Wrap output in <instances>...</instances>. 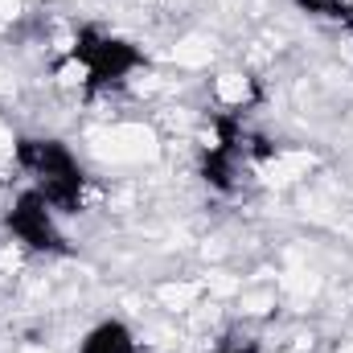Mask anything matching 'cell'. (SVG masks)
Here are the masks:
<instances>
[{
  "label": "cell",
  "mask_w": 353,
  "mask_h": 353,
  "mask_svg": "<svg viewBox=\"0 0 353 353\" xmlns=\"http://www.w3.org/2000/svg\"><path fill=\"white\" fill-rule=\"evenodd\" d=\"M12 157L29 173V189H37L58 214H79L83 210L87 176H83V165L74 161V152L66 144L41 140V136H25V140H17Z\"/></svg>",
  "instance_id": "cell-1"
},
{
  "label": "cell",
  "mask_w": 353,
  "mask_h": 353,
  "mask_svg": "<svg viewBox=\"0 0 353 353\" xmlns=\"http://www.w3.org/2000/svg\"><path fill=\"white\" fill-rule=\"evenodd\" d=\"M140 66V50L119 41V37H107L99 29H83L74 33V41L66 46V58H62V74L79 87H111V83H123L132 70Z\"/></svg>",
  "instance_id": "cell-2"
},
{
  "label": "cell",
  "mask_w": 353,
  "mask_h": 353,
  "mask_svg": "<svg viewBox=\"0 0 353 353\" xmlns=\"http://www.w3.org/2000/svg\"><path fill=\"white\" fill-rule=\"evenodd\" d=\"M8 230L21 247L29 251H62V234H58V210L37 193V189H25L12 210H8Z\"/></svg>",
  "instance_id": "cell-3"
},
{
  "label": "cell",
  "mask_w": 353,
  "mask_h": 353,
  "mask_svg": "<svg viewBox=\"0 0 353 353\" xmlns=\"http://www.w3.org/2000/svg\"><path fill=\"white\" fill-rule=\"evenodd\" d=\"M255 79H247V74H239V70H226V74H218L214 79V87H210V99H214V107H218V115H230V119H239L251 103H255Z\"/></svg>",
  "instance_id": "cell-4"
},
{
  "label": "cell",
  "mask_w": 353,
  "mask_h": 353,
  "mask_svg": "<svg viewBox=\"0 0 353 353\" xmlns=\"http://www.w3.org/2000/svg\"><path fill=\"white\" fill-rule=\"evenodd\" d=\"M79 353H136V337H132L128 325L103 321V325H94L87 337H83Z\"/></svg>",
  "instance_id": "cell-5"
},
{
  "label": "cell",
  "mask_w": 353,
  "mask_h": 353,
  "mask_svg": "<svg viewBox=\"0 0 353 353\" xmlns=\"http://www.w3.org/2000/svg\"><path fill=\"white\" fill-rule=\"evenodd\" d=\"M214 353H259V350H255L251 341H222Z\"/></svg>",
  "instance_id": "cell-6"
}]
</instances>
